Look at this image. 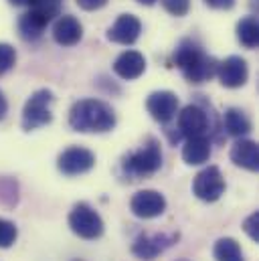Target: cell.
<instances>
[{
    "label": "cell",
    "mask_w": 259,
    "mask_h": 261,
    "mask_svg": "<svg viewBox=\"0 0 259 261\" xmlns=\"http://www.w3.org/2000/svg\"><path fill=\"white\" fill-rule=\"evenodd\" d=\"M16 63V51L8 43H0V77L10 71Z\"/></svg>",
    "instance_id": "24"
},
{
    "label": "cell",
    "mask_w": 259,
    "mask_h": 261,
    "mask_svg": "<svg viewBox=\"0 0 259 261\" xmlns=\"http://www.w3.org/2000/svg\"><path fill=\"white\" fill-rule=\"evenodd\" d=\"M209 158H211V140L206 136L187 138L183 146V160L189 166H200L209 162Z\"/></svg>",
    "instance_id": "17"
},
{
    "label": "cell",
    "mask_w": 259,
    "mask_h": 261,
    "mask_svg": "<svg viewBox=\"0 0 259 261\" xmlns=\"http://www.w3.org/2000/svg\"><path fill=\"white\" fill-rule=\"evenodd\" d=\"M18 237V229L12 221H6V219H0V249H8L14 245Z\"/></svg>",
    "instance_id": "23"
},
{
    "label": "cell",
    "mask_w": 259,
    "mask_h": 261,
    "mask_svg": "<svg viewBox=\"0 0 259 261\" xmlns=\"http://www.w3.org/2000/svg\"><path fill=\"white\" fill-rule=\"evenodd\" d=\"M209 130V116L202 108L198 106H187L178 114V132L185 138H194V136H204Z\"/></svg>",
    "instance_id": "13"
},
{
    "label": "cell",
    "mask_w": 259,
    "mask_h": 261,
    "mask_svg": "<svg viewBox=\"0 0 259 261\" xmlns=\"http://www.w3.org/2000/svg\"><path fill=\"white\" fill-rule=\"evenodd\" d=\"M231 162L249 172L259 170V146L253 140L239 138L231 148Z\"/></svg>",
    "instance_id": "14"
},
{
    "label": "cell",
    "mask_w": 259,
    "mask_h": 261,
    "mask_svg": "<svg viewBox=\"0 0 259 261\" xmlns=\"http://www.w3.org/2000/svg\"><path fill=\"white\" fill-rule=\"evenodd\" d=\"M146 71V59L138 51H124L116 61H114V73L126 81L138 79Z\"/></svg>",
    "instance_id": "16"
},
{
    "label": "cell",
    "mask_w": 259,
    "mask_h": 261,
    "mask_svg": "<svg viewBox=\"0 0 259 261\" xmlns=\"http://www.w3.org/2000/svg\"><path fill=\"white\" fill-rule=\"evenodd\" d=\"M12 6H29L31 4V0H8Z\"/></svg>",
    "instance_id": "30"
},
{
    "label": "cell",
    "mask_w": 259,
    "mask_h": 261,
    "mask_svg": "<svg viewBox=\"0 0 259 261\" xmlns=\"http://www.w3.org/2000/svg\"><path fill=\"white\" fill-rule=\"evenodd\" d=\"M31 10L43 14L45 18L53 20L55 16L61 14V6H63V0H31Z\"/></svg>",
    "instance_id": "22"
},
{
    "label": "cell",
    "mask_w": 259,
    "mask_h": 261,
    "mask_svg": "<svg viewBox=\"0 0 259 261\" xmlns=\"http://www.w3.org/2000/svg\"><path fill=\"white\" fill-rule=\"evenodd\" d=\"M81 37H83V27L75 16L63 14V16L57 18V22L53 27V39H55L57 45L73 47L81 41Z\"/></svg>",
    "instance_id": "15"
},
{
    "label": "cell",
    "mask_w": 259,
    "mask_h": 261,
    "mask_svg": "<svg viewBox=\"0 0 259 261\" xmlns=\"http://www.w3.org/2000/svg\"><path fill=\"white\" fill-rule=\"evenodd\" d=\"M217 77H219L223 87H229V89L243 87L247 83V77H249L247 61L237 57V55L227 57L225 61H221L219 67H217Z\"/></svg>",
    "instance_id": "10"
},
{
    "label": "cell",
    "mask_w": 259,
    "mask_h": 261,
    "mask_svg": "<svg viewBox=\"0 0 259 261\" xmlns=\"http://www.w3.org/2000/svg\"><path fill=\"white\" fill-rule=\"evenodd\" d=\"M162 6L172 16H185L191 10V0H162Z\"/></svg>",
    "instance_id": "25"
},
{
    "label": "cell",
    "mask_w": 259,
    "mask_h": 261,
    "mask_svg": "<svg viewBox=\"0 0 259 261\" xmlns=\"http://www.w3.org/2000/svg\"><path fill=\"white\" fill-rule=\"evenodd\" d=\"M237 39L245 49H255L259 43V24L255 16H245L237 24Z\"/></svg>",
    "instance_id": "20"
},
{
    "label": "cell",
    "mask_w": 259,
    "mask_h": 261,
    "mask_svg": "<svg viewBox=\"0 0 259 261\" xmlns=\"http://www.w3.org/2000/svg\"><path fill=\"white\" fill-rule=\"evenodd\" d=\"M77 6H81L83 10H99L108 4V0H75Z\"/></svg>",
    "instance_id": "27"
},
{
    "label": "cell",
    "mask_w": 259,
    "mask_h": 261,
    "mask_svg": "<svg viewBox=\"0 0 259 261\" xmlns=\"http://www.w3.org/2000/svg\"><path fill=\"white\" fill-rule=\"evenodd\" d=\"M130 208L138 219H154L166 211V198L158 191H140L132 196Z\"/></svg>",
    "instance_id": "11"
},
{
    "label": "cell",
    "mask_w": 259,
    "mask_h": 261,
    "mask_svg": "<svg viewBox=\"0 0 259 261\" xmlns=\"http://www.w3.org/2000/svg\"><path fill=\"white\" fill-rule=\"evenodd\" d=\"M95 166V154L81 146H71L63 150L57 158V168L65 176H79L89 172Z\"/></svg>",
    "instance_id": "8"
},
{
    "label": "cell",
    "mask_w": 259,
    "mask_h": 261,
    "mask_svg": "<svg viewBox=\"0 0 259 261\" xmlns=\"http://www.w3.org/2000/svg\"><path fill=\"white\" fill-rule=\"evenodd\" d=\"M142 22L134 14H120L118 20L108 29V39L118 45H134L140 39Z\"/></svg>",
    "instance_id": "12"
},
{
    "label": "cell",
    "mask_w": 259,
    "mask_h": 261,
    "mask_svg": "<svg viewBox=\"0 0 259 261\" xmlns=\"http://www.w3.org/2000/svg\"><path fill=\"white\" fill-rule=\"evenodd\" d=\"M204 4L215 10H229L235 6V0H204Z\"/></svg>",
    "instance_id": "28"
},
{
    "label": "cell",
    "mask_w": 259,
    "mask_h": 261,
    "mask_svg": "<svg viewBox=\"0 0 259 261\" xmlns=\"http://www.w3.org/2000/svg\"><path fill=\"white\" fill-rule=\"evenodd\" d=\"M178 261H189V259H178Z\"/></svg>",
    "instance_id": "32"
},
{
    "label": "cell",
    "mask_w": 259,
    "mask_h": 261,
    "mask_svg": "<svg viewBox=\"0 0 259 261\" xmlns=\"http://www.w3.org/2000/svg\"><path fill=\"white\" fill-rule=\"evenodd\" d=\"M213 255H215L217 261H245L241 245L235 239H231V237L219 239L215 243V247H213Z\"/></svg>",
    "instance_id": "21"
},
{
    "label": "cell",
    "mask_w": 259,
    "mask_h": 261,
    "mask_svg": "<svg viewBox=\"0 0 259 261\" xmlns=\"http://www.w3.org/2000/svg\"><path fill=\"white\" fill-rule=\"evenodd\" d=\"M172 61L183 71L187 81H191V83L209 81L211 77L217 75V67H219V61L215 57L206 55L191 39H185L178 43V47L172 53Z\"/></svg>",
    "instance_id": "2"
},
{
    "label": "cell",
    "mask_w": 259,
    "mask_h": 261,
    "mask_svg": "<svg viewBox=\"0 0 259 261\" xmlns=\"http://www.w3.org/2000/svg\"><path fill=\"white\" fill-rule=\"evenodd\" d=\"M138 2H140V4H144V6H152L156 0H138Z\"/></svg>",
    "instance_id": "31"
},
{
    "label": "cell",
    "mask_w": 259,
    "mask_h": 261,
    "mask_svg": "<svg viewBox=\"0 0 259 261\" xmlns=\"http://www.w3.org/2000/svg\"><path fill=\"white\" fill-rule=\"evenodd\" d=\"M193 193L196 198L204 202H215L225 193V178L219 170V166H206L202 168L193 182Z\"/></svg>",
    "instance_id": "7"
},
{
    "label": "cell",
    "mask_w": 259,
    "mask_h": 261,
    "mask_svg": "<svg viewBox=\"0 0 259 261\" xmlns=\"http://www.w3.org/2000/svg\"><path fill=\"white\" fill-rule=\"evenodd\" d=\"M178 237H180L178 233H156V235L142 233L136 237V241L132 245V253L138 259L152 261L158 255H162L168 247H172L178 241Z\"/></svg>",
    "instance_id": "6"
},
{
    "label": "cell",
    "mask_w": 259,
    "mask_h": 261,
    "mask_svg": "<svg viewBox=\"0 0 259 261\" xmlns=\"http://www.w3.org/2000/svg\"><path fill=\"white\" fill-rule=\"evenodd\" d=\"M146 110L156 122L168 124L170 120H174V116L178 112V97H176V93L166 91V89L154 91L146 99Z\"/></svg>",
    "instance_id": "9"
},
{
    "label": "cell",
    "mask_w": 259,
    "mask_h": 261,
    "mask_svg": "<svg viewBox=\"0 0 259 261\" xmlns=\"http://www.w3.org/2000/svg\"><path fill=\"white\" fill-rule=\"evenodd\" d=\"M124 172L130 176H152L162 168V150L160 142L154 138H148L136 152H130L122 162Z\"/></svg>",
    "instance_id": "3"
},
{
    "label": "cell",
    "mask_w": 259,
    "mask_h": 261,
    "mask_svg": "<svg viewBox=\"0 0 259 261\" xmlns=\"http://www.w3.org/2000/svg\"><path fill=\"white\" fill-rule=\"evenodd\" d=\"M49 22L51 20L45 18L43 14H39L35 10H29L18 20V33H20V37L24 41H39L43 37V33H45V29H47Z\"/></svg>",
    "instance_id": "18"
},
{
    "label": "cell",
    "mask_w": 259,
    "mask_h": 261,
    "mask_svg": "<svg viewBox=\"0 0 259 261\" xmlns=\"http://www.w3.org/2000/svg\"><path fill=\"white\" fill-rule=\"evenodd\" d=\"M69 126L81 134H106L116 128V112L101 99H79L69 110Z\"/></svg>",
    "instance_id": "1"
},
{
    "label": "cell",
    "mask_w": 259,
    "mask_h": 261,
    "mask_svg": "<svg viewBox=\"0 0 259 261\" xmlns=\"http://www.w3.org/2000/svg\"><path fill=\"white\" fill-rule=\"evenodd\" d=\"M53 101H55V95L51 89H39L35 91L24 108H22V130L24 132H33L37 128H43V126H49L53 122Z\"/></svg>",
    "instance_id": "4"
},
{
    "label": "cell",
    "mask_w": 259,
    "mask_h": 261,
    "mask_svg": "<svg viewBox=\"0 0 259 261\" xmlns=\"http://www.w3.org/2000/svg\"><path fill=\"white\" fill-rule=\"evenodd\" d=\"M223 124L229 136L233 138H243L251 132V122L249 118L239 110V108H229L223 116Z\"/></svg>",
    "instance_id": "19"
},
{
    "label": "cell",
    "mask_w": 259,
    "mask_h": 261,
    "mask_svg": "<svg viewBox=\"0 0 259 261\" xmlns=\"http://www.w3.org/2000/svg\"><path fill=\"white\" fill-rule=\"evenodd\" d=\"M6 112H8V101H6L4 93L0 91V120H4V118H6Z\"/></svg>",
    "instance_id": "29"
},
{
    "label": "cell",
    "mask_w": 259,
    "mask_h": 261,
    "mask_svg": "<svg viewBox=\"0 0 259 261\" xmlns=\"http://www.w3.org/2000/svg\"><path fill=\"white\" fill-rule=\"evenodd\" d=\"M243 231L249 235L251 241L259 243V213H251V215L243 221Z\"/></svg>",
    "instance_id": "26"
},
{
    "label": "cell",
    "mask_w": 259,
    "mask_h": 261,
    "mask_svg": "<svg viewBox=\"0 0 259 261\" xmlns=\"http://www.w3.org/2000/svg\"><path fill=\"white\" fill-rule=\"evenodd\" d=\"M69 227L71 231L87 241H95L103 235V219L95 208L87 202H77L69 213Z\"/></svg>",
    "instance_id": "5"
}]
</instances>
